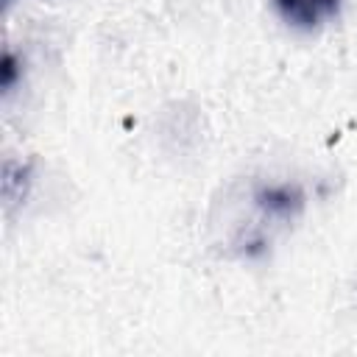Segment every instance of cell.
I'll use <instances>...</instances> for the list:
<instances>
[{
	"instance_id": "1",
	"label": "cell",
	"mask_w": 357,
	"mask_h": 357,
	"mask_svg": "<svg viewBox=\"0 0 357 357\" xmlns=\"http://www.w3.org/2000/svg\"><path fill=\"white\" fill-rule=\"evenodd\" d=\"M282 17L304 31L318 28L326 17H332L337 11V0H276Z\"/></svg>"
},
{
	"instance_id": "2",
	"label": "cell",
	"mask_w": 357,
	"mask_h": 357,
	"mask_svg": "<svg viewBox=\"0 0 357 357\" xmlns=\"http://www.w3.org/2000/svg\"><path fill=\"white\" fill-rule=\"evenodd\" d=\"M257 204L259 209H265L268 215H279V218H287V215H296L304 204V195L296 190V187H287V184H279V187H265L257 192Z\"/></svg>"
},
{
	"instance_id": "3",
	"label": "cell",
	"mask_w": 357,
	"mask_h": 357,
	"mask_svg": "<svg viewBox=\"0 0 357 357\" xmlns=\"http://www.w3.org/2000/svg\"><path fill=\"white\" fill-rule=\"evenodd\" d=\"M14 78H17V59L6 50L3 53V67H0V84H3V89H11Z\"/></svg>"
},
{
	"instance_id": "4",
	"label": "cell",
	"mask_w": 357,
	"mask_h": 357,
	"mask_svg": "<svg viewBox=\"0 0 357 357\" xmlns=\"http://www.w3.org/2000/svg\"><path fill=\"white\" fill-rule=\"evenodd\" d=\"M3 3H6V6H8V3H11V0H3Z\"/></svg>"
}]
</instances>
